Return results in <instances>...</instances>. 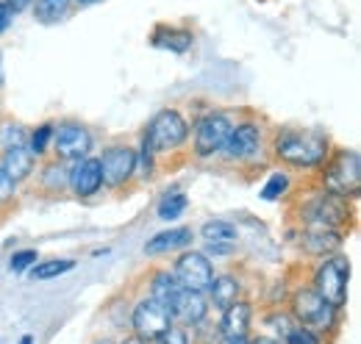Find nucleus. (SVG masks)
I'll return each mask as SVG.
<instances>
[{
	"instance_id": "obj_1",
	"label": "nucleus",
	"mask_w": 361,
	"mask_h": 344,
	"mask_svg": "<svg viewBox=\"0 0 361 344\" xmlns=\"http://www.w3.org/2000/svg\"><path fill=\"white\" fill-rule=\"evenodd\" d=\"M272 159L286 170L309 172L319 170L331 153V139L319 130L278 128L272 136Z\"/></svg>"
},
{
	"instance_id": "obj_2",
	"label": "nucleus",
	"mask_w": 361,
	"mask_h": 344,
	"mask_svg": "<svg viewBox=\"0 0 361 344\" xmlns=\"http://www.w3.org/2000/svg\"><path fill=\"white\" fill-rule=\"evenodd\" d=\"M319 189L345 200H356L361 195L359 153L348 147H331L328 159L319 167Z\"/></svg>"
},
{
	"instance_id": "obj_3",
	"label": "nucleus",
	"mask_w": 361,
	"mask_h": 344,
	"mask_svg": "<svg viewBox=\"0 0 361 344\" xmlns=\"http://www.w3.org/2000/svg\"><path fill=\"white\" fill-rule=\"evenodd\" d=\"M353 206L345 197L328 195L317 189L314 195L303 197L298 203V225H317V228H331L339 233H348L353 228Z\"/></svg>"
},
{
	"instance_id": "obj_4",
	"label": "nucleus",
	"mask_w": 361,
	"mask_h": 344,
	"mask_svg": "<svg viewBox=\"0 0 361 344\" xmlns=\"http://www.w3.org/2000/svg\"><path fill=\"white\" fill-rule=\"evenodd\" d=\"M192 130H189V123L186 117L180 114L178 109H161L145 128V139L147 145L153 147L156 159H167V156H176L186 147Z\"/></svg>"
},
{
	"instance_id": "obj_5",
	"label": "nucleus",
	"mask_w": 361,
	"mask_h": 344,
	"mask_svg": "<svg viewBox=\"0 0 361 344\" xmlns=\"http://www.w3.org/2000/svg\"><path fill=\"white\" fill-rule=\"evenodd\" d=\"M289 314H292V319H295L300 328L312 331L317 336L331 333V331L336 328V319H339V311H336L331 302L322 300L312 286L295 289V295H292V300H289Z\"/></svg>"
},
{
	"instance_id": "obj_6",
	"label": "nucleus",
	"mask_w": 361,
	"mask_h": 344,
	"mask_svg": "<svg viewBox=\"0 0 361 344\" xmlns=\"http://www.w3.org/2000/svg\"><path fill=\"white\" fill-rule=\"evenodd\" d=\"M262 147H264L262 125L256 120H242V123H233L226 145L217 156L231 167H256L259 156H262Z\"/></svg>"
},
{
	"instance_id": "obj_7",
	"label": "nucleus",
	"mask_w": 361,
	"mask_h": 344,
	"mask_svg": "<svg viewBox=\"0 0 361 344\" xmlns=\"http://www.w3.org/2000/svg\"><path fill=\"white\" fill-rule=\"evenodd\" d=\"M348 283H350V261L339 253L322 258L312 278V289L336 311H342L348 302Z\"/></svg>"
},
{
	"instance_id": "obj_8",
	"label": "nucleus",
	"mask_w": 361,
	"mask_h": 344,
	"mask_svg": "<svg viewBox=\"0 0 361 344\" xmlns=\"http://www.w3.org/2000/svg\"><path fill=\"white\" fill-rule=\"evenodd\" d=\"M231 128H233V117H231L228 111H209V114H203V117L195 123L192 136H189V139H192V153H195V159H200V161L214 159V156L223 150Z\"/></svg>"
},
{
	"instance_id": "obj_9",
	"label": "nucleus",
	"mask_w": 361,
	"mask_h": 344,
	"mask_svg": "<svg viewBox=\"0 0 361 344\" xmlns=\"http://www.w3.org/2000/svg\"><path fill=\"white\" fill-rule=\"evenodd\" d=\"M92 133L87 125L81 123H59L53 125V142H50V150H53V159L64 161V164H73V161H81L92 153Z\"/></svg>"
},
{
	"instance_id": "obj_10",
	"label": "nucleus",
	"mask_w": 361,
	"mask_h": 344,
	"mask_svg": "<svg viewBox=\"0 0 361 344\" xmlns=\"http://www.w3.org/2000/svg\"><path fill=\"white\" fill-rule=\"evenodd\" d=\"M100 161V175H103V189L120 192L126 189L136 175V150L128 145H111L103 150Z\"/></svg>"
},
{
	"instance_id": "obj_11",
	"label": "nucleus",
	"mask_w": 361,
	"mask_h": 344,
	"mask_svg": "<svg viewBox=\"0 0 361 344\" xmlns=\"http://www.w3.org/2000/svg\"><path fill=\"white\" fill-rule=\"evenodd\" d=\"M131 328H134V336L145 342H156L173 328V314L167 305L156 302L153 297H142L131 311Z\"/></svg>"
},
{
	"instance_id": "obj_12",
	"label": "nucleus",
	"mask_w": 361,
	"mask_h": 344,
	"mask_svg": "<svg viewBox=\"0 0 361 344\" xmlns=\"http://www.w3.org/2000/svg\"><path fill=\"white\" fill-rule=\"evenodd\" d=\"M176 278L183 289H192V292H209L212 281H214V264L212 258L200 250H183L176 258Z\"/></svg>"
},
{
	"instance_id": "obj_13",
	"label": "nucleus",
	"mask_w": 361,
	"mask_h": 344,
	"mask_svg": "<svg viewBox=\"0 0 361 344\" xmlns=\"http://www.w3.org/2000/svg\"><path fill=\"white\" fill-rule=\"evenodd\" d=\"M67 189L78 197V200H90L103 189V175H100V161L97 159H81L70 164V178H67Z\"/></svg>"
},
{
	"instance_id": "obj_14",
	"label": "nucleus",
	"mask_w": 361,
	"mask_h": 344,
	"mask_svg": "<svg viewBox=\"0 0 361 344\" xmlns=\"http://www.w3.org/2000/svg\"><path fill=\"white\" fill-rule=\"evenodd\" d=\"M345 242V233L339 231H331V228H317V225H300V236H298V245L306 256L325 258L339 253Z\"/></svg>"
},
{
	"instance_id": "obj_15",
	"label": "nucleus",
	"mask_w": 361,
	"mask_h": 344,
	"mask_svg": "<svg viewBox=\"0 0 361 344\" xmlns=\"http://www.w3.org/2000/svg\"><path fill=\"white\" fill-rule=\"evenodd\" d=\"M170 314H173V322H180L186 328H195L206 319L209 314V302L203 292H192V289H180L176 295V300L170 302Z\"/></svg>"
},
{
	"instance_id": "obj_16",
	"label": "nucleus",
	"mask_w": 361,
	"mask_h": 344,
	"mask_svg": "<svg viewBox=\"0 0 361 344\" xmlns=\"http://www.w3.org/2000/svg\"><path fill=\"white\" fill-rule=\"evenodd\" d=\"M34 178V192L42 197H59L67 192V178H70V164L59 161V159H47L39 164Z\"/></svg>"
},
{
	"instance_id": "obj_17",
	"label": "nucleus",
	"mask_w": 361,
	"mask_h": 344,
	"mask_svg": "<svg viewBox=\"0 0 361 344\" xmlns=\"http://www.w3.org/2000/svg\"><path fill=\"white\" fill-rule=\"evenodd\" d=\"M37 156L28 150V145H20V147H8L3 150V159H0V170L6 172L17 186L20 183H28L31 175L37 170Z\"/></svg>"
},
{
	"instance_id": "obj_18",
	"label": "nucleus",
	"mask_w": 361,
	"mask_h": 344,
	"mask_svg": "<svg viewBox=\"0 0 361 344\" xmlns=\"http://www.w3.org/2000/svg\"><path fill=\"white\" fill-rule=\"evenodd\" d=\"M150 44L159 47V50H170V53H189L192 44H195V34L189 28H180L173 23H159L153 31H150Z\"/></svg>"
},
{
	"instance_id": "obj_19",
	"label": "nucleus",
	"mask_w": 361,
	"mask_h": 344,
	"mask_svg": "<svg viewBox=\"0 0 361 344\" xmlns=\"http://www.w3.org/2000/svg\"><path fill=\"white\" fill-rule=\"evenodd\" d=\"M250 322H253V308H250V302L236 300L233 305H228L226 311H223L220 333H223L226 339H247Z\"/></svg>"
},
{
	"instance_id": "obj_20",
	"label": "nucleus",
	"mask_w": 361,
	"mask_h": 344,
	"mask_svg": "<svg viewBox=\"0 0 361 344\" xmlns=\"http://www.w3.org/2000/svg\"><path fill=\"white\" fill-rule=\"evenodd\" d=\"M195 239L192 228H170L156 233L147 245H145V256H164V253H176V250H186Z\"/></svg>"
},
{
	"instance_id": "obj_21",
	"label": "nucleus",
	"mask_w": 361,
	"mask_h": 344,
	"mask_svg": "<svg viewBox=\"0 0 361 344\" xmlns=\"http://www.w3.org/2000/svg\"><path fill=\"white\" fill-rule=\"evenodd\" d=\"M180 289H183V286L178 283L176 272H170V269H159V272H153L150 281H147V297H153V300L167 305V308H170V302L176 300V295H178Z\"/></svg>"
},
{
	"instance_id": "obj_22",
	"label": "nucleus",
	"mask_w": 361,
	"mask_h": 344,
	"mask_svg": "<svg viewBox=\"0 0 361 344\" xmlns=\"http://www.w3.org/2000/svg\"><path fill=\"white\" fill-rule=\"evenodd\" d=\"M209 297L214 302V308L226 311L228 305L242 300V283H239V278H233V275H214V281L209 286Z\"/></svg>"
},
{
	"instance_id": "obj_23",
	"label": "nucleus",
	"mask_w": 361,
	"mask_h": 344,
	"mask_svg": "<svg viewBox=\"0 0 361 344\" xmlns=\"http://www.w3.org/2000/svg\"><path fill=\"white\" fill-rule=\"evenodd\" d=\"M31 6H34L37 23H42V25H56V23L67 20L73 11V0H34Z\"/></svg>"
},
{
	"instance_id": "obj_24",
	"label": "nucleus",
	"mask_w": 361,
	"mask_h": 344,
	"mask_svg": "<svg viewBox=\"0 0 361 344\" xmlns=\"http://www.w3.org/2000/svg\"><path fill=\"white\" fill-rule=\"evenodd\" d=\"M200 233L206 236V242H223V245H233V242L239 239L236 225H233V222H226V219H212V222H206Z\"/></svg>"
},
{
	"instance_id": "obj_25",
	"label": "nucleus",
	"mask_w": 361,
	"mask_h": 344,
	"mask_svg": "<svg viewBox=\"0 0 361 344\" xmlns=\"http://www.w3.org/2000/svg\"><path fill=\"white\" fill-rule=\"evenodd\" d=\"M75 266V261L73 258H50L45 264H34V269H31V275L37 278V281H50V278H59V275H64V272H70Z\"/></svg>"
},
{
	"instance_id": "obj_26",
	"label": "nucleus",
	"mask_w": 361,
	"mask_h": 344,
	"mask_svg": "<svg viewBox=\"0 0 361 344\" xmlns=\"http://www.w3.org/2000/svg\"><path fill=\"white\" fill-rule=\"evenodd\" d=\"M50 142H53V125L45 123L39 128H34L28 133V150L37 156V159H45L47 150H50Z\"/></svg>"
},
{
	"instance_id": "obj_27",
	"label": "nucleus",
	"mask_w": 361,
	"mask_h": 344,
	"mask_svg": "<svg viewBox=\"0 0 361 344\" xmlns=\"http://www.w3.org/2000/svg\"><path fill=\"white\" fill-rule=\"evenodd\" d=\"M289 172H272L270 178H267V183H264V189H262V200H270V203H275V200H281L286 192H289Z\"/></svg>"
},
{
	"instance_id": "obj_28",
	"label": "nucleus",
	"mask_w": 361,
	"mask_h": 344,
	"mask_svg": "<svg viewBox=\"0 0 361 344\" xmlns=\"http://www.w3.org/2000/svg\"><path fill=\"white\" fill-rule=\"evenodd\" d=\"M20 145H28V130L20 123H3L0 125V150L20 147Z\"/></svg>"
},
{
	"instance_id": "obj_29",
	"label": "nucleus",
	"mask_w": 361,
	"mask_h": 344,
	"mask_svg": "<svg viewBox=\"0 0 361 344\" xmlns=\"http://www.w3.org/2000/svg\"><path fill=\"white\" fill-rule=\"evenodd\" d=\"M186 211V195H167L161 203H159V209H156V214H159V219H178L180 214Z\"/></svg>"
},
{
	"instance_id": "obj_30",
	"label": "nucleus",
	"mask_w": 361,
	"mask_h": 344,
	"mask_svg": "<svg viewBox=\"0 0 361 344\" xmlns=\"http://www.w3.org/2000/svg\"><path fill=\"white\" fill-rule=\"evenodd\" d=\"M17 203V183L0 170V214H8Z\"/></svg>"
},
{
	"instance_id": "obj_31",
	"label": "nucleus",
	"mask_w": 361,
	"mask_h": 344,
	"mask_svg": "<svg viewBox=\"0 0 361 344\" xmlns=\"http://www.w3.org/2000/svg\"><path fill=\"white\" fill-rule=\"evenodd\" d=\"M286 344H319V336L300 328V325H295V328L286 331Z\"/></svg>"
},
{
	"instance_id": "obj_32",
	"label": "nucleus",
	"mask_w": 361,
	"mask_h": 344,
	"mask_svg": "<svg viewBox=\"0 0 361 344\" xmlns=\"http://www.w3.org/2000/svg\"><path fill=\"white\" fill-rule=\"evenodd\" d=\"M34 264H37V250H17L11 256V272H25Z\"/></svg>"
},
{
	"instance_id": "obj_33",
	"label": "nucleus",
	"mask_w": 361,
	"mask_h": 344,
	"mask_svg": "<svg viewBox=\"0 0 361 344\" xmlns=\"http://www.w3.org/2000/svg\"><path fill=\"white\" fill-rule=\"evenodd\" d=\"M153 344H189V336H186V331H180V328L173 325L161 339H156Z\"/></svg>"
},
{
	"instance_id": "obj_34",
	"label": "nucleus",
	"mask_w": 361,
	"mask_h": 344,
	"mask_svg": "<svg viewBox=\"0 0 361 344\" xmlns=\"http://www.w3.org/2000/svg\"><path fill=\"white\" fill-rule=\"evenodd\" d=\"M14 23V11L0 0V34H6L8 31V25Z\"/></svg>"
},
{
	"instance_id": "obj_35",
	"label": "nucleus",
	"mask_w": 361,
	"mask_h": 344,
	"mask_svg": "<svg viewBox=\"0 0 361 344\" xmlns=\"http://www.w3.org/2000/svg\"><path fill=\"white\" fill-rule=\"evenodd\" d=\"M3 3H6L14 14H23L25 8H31V3H34V0H3Z\"/></svg>"
},
{
	"instance_id": "obj_36",
	"label": "nucleus",
	"mask_w": 361,
	"mask_h": 344,
	"mask_svg": "<svg viewBox=\"0 0 361 344\" xmlns=\"http://www.w3.org/2000/svg\"><path fill=\"white\" fill-rule=\"evenodd\" d=\"M233 250V245H223V242H209V253H214V256H226Z\"/></svg>"
},
{
	"instance_id": "obj_37",
	"label": "nucleus",
	"mask_w": 361,
	"mask_h": 344,
	"mask_svg": "<svg viewBox=\"0 0 361 344\" xmlns=\"http://www.w3.org/2000/svg\"><path fill=\"white\" fill-rule=\"evenodd\" d=\"M247 344H278V342H272L270 336H256V339H250Z\"/></svg>"
},
{
	"instance_id": "obj_38",
	"label": "nucleus",
	"mask_w": 361,
	"mask_h": 344,
	"mask_svg": "<svg viewBox=\"0 0 361 344\" xmlns=\"http://www.w3.org/2000/svg\"><path fill=\"white\" fill-rule=\"evenodd\" d=\"M123 344H153V342H145V339H139V336H128Z\"/></svg>"
},
{
	"instance_id": "obj_39",
	"label": "nucleus",
	"mask_w": 361,
	"mask_h": 344,
	"mask_svg": "<svg viewBox=\"0 0 361 344\" xmlns=\"http://www.w3.org/2000/svg\"><path fill=\"white\" fill-rule=\"evenodd\" d=\"M223 344H247V339H226Z\"/></svg>"
},
{
	"instance_id": "obj_40",
	"label": "nucleus",
	"mask_w": 361,
	"mask_h": 344,
	"mask_svg": "<svg viewBox=\"0 0 361 344\" xmlns=\"http://www.w3.org/2000/svg\"><path fill=\"white\" fill-rule=\"evenodd\" d=\"M20 344H34V336H23V339H20Z\"/></svg>"
},
{
	"instance_id": "obj_41",
	"label": "nucleus",
	"mask_w": 361,
	"mask_h": 344,
	"mask_svg": "<svg viewBox=\"0 0 361 344\" xmlns=\"http://www.w3.org/2000/svg\"><path fill=\"white\" fill-rule=\"evenodd\" d=\"M0 86H3V50H0Z\"/></svg>"
},
{
	"instance_id": "obj_42",
	"label": "nucleus",
	"mask_w": 361,
	"mask_h": 344,
	"mask_svg": "<svg viewBox=\"0 0 361 344\" xmlns=\"http://www.w3.org/2000/svg\"><path fill=\"white\" fill-rule=\"evenodd\" d=\"M73 3H94V0H73Z\"/></svg>"
}]
</instances>
